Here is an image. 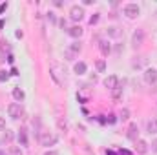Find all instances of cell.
Returning a JSON list of instances; mask_svg holds the SVG:
<instances>
[{
	"label": "cell",
	"mask_w": 157,
	"mask_h": 155,
	"mask_svg": "<svg viewBox=\"0 0 157 155\" xmlns=\"http://www.w3.org/2000/svg\"><path fill=\"white\" fill-rule=\"evenodd\" d=\"M122 13L126 15V18H137L139 15H141V7L137 6V4H126L124 7H122Z\"/></svg>",
	"instance_id": "6da1fadb"
},
{
	"label": "cell",
	"mask_w": 157,
	"mask_h": 155,
	"mask_svg": "<svg viewBox=\"0 0 157 155\" xmlns=\"http://www.w3.org/2000/svg\"><path fill=\"white\" fill-rule=\"evenodd\" d=\"M80 49H82V46H80V42H78V40H75L73 44H70V47H68V49H66V53H64L66 60H73L78 53H80Z\"/></svg>",
	"instance_id": "7a4b0ae2"
},
{
	"label": "cell",
	"mask_w": 157,
	"mask_h": 155,
	"mask_svg": "<svg viewBox=\"0 0 157 155\" xmlns=\"http://www.w3.org/2000/svg\"><path fill=\"white\" fill-rule=\"evenodd\" d=\"M7 113H9V117H11L13 120H18V119L22 117V113H24V110H22V106H20L18 102H11V104L7 106Z\"/></svg>",
	"instance_id": "3957f363"
},
{
	"label": "cell",
	"mask_w": 157,
	"mask_h": 155,
	"mask_svg": "<svg viewBox=\"0 0 157 155\" xmlns=\"http://www.w3.org/2000/svg\"><path fill=\"white\" fill-rule=\"evenodd\" d=\"M57 142H59V137L53 135V133H49V131H46V133L40 135V144L42 146H48L49 148V146H55Z\"/></svg>",
	"instance_id": "277c9868"
},
{
	"label": "cell",
	"mask_w": 157,
	"mask_h": 155,
	"mask_svg": "<svg viewBox=\"0 0 157 155\" xmlns=\"http://www.w3.org/2000/svg\"><path fill=\"white\" fill-rule=\"evenodd\" d=\"M143 42H144V31L143 29H135L133 35H132V47L137 49V47L143 46Z\"/></svg>",
	"instance_id": "5b68a950"
},
{
	"label": "cell",
	"mask_w": 157,
	"mask_h": 155,
	"mask_svg": "<svg viewBox=\"0 0 157 155\" xmlns=\"http://www.w3.org/2000/svg\"><path fill=\"white\" fill-rule=\"evenodd\" d=\"M70 18H71L73 22H80V20L84 18V7H82V6H71V9H70Z\"/></svg>",
	"instance_id": "8992f818"
},
{
	"label": "cell",
	"mask_w": 157,
	"mask_h": 155,
	"mask_svg": "<svg viewBox=\"0 0 157 155\" xmlns=\"http://www.w3.org/2000/svg\"><path fill=\"white\" fill-rule=\"evenodd\" d=\"M144 82L146 84H155L157 82V70L155 68H146L144 70Z\"/></svg>",
	"instance_id": "52a82bcc"
},
{
	"label": "cell",
	"mask_w": 157,
	"mask_h": 155,
	"mask_svg": "<svg viewBox=\"0 0 157 155\" xmlns=\"http://www.w3.org/2000/svg\"><path fill=\"white\" fill-rule=\"evenodd\" d=\"M126 137H128L130 141H137V137H139V126H137V122H132V124L128 126Z\"/></svg>",
	"instance_id": "ba28073f"
},
{
	"label": "cell",
	"mask_w": 157,
	"mask_h": 155,
	"mask_svg": "<svg viewBox=\"0 0 157 155\" xmlns=\"http://www.w3.org/2000/svg\"><path fill=\"white\" fill-rule=\"evenodd\" d=\"M102 84H104V86H106L110 91H112V89H115V88L119 86V78H117V75H108V77L102 80Z\"/></svg>",
	"instance_id": "9c48e42d"
},
{
	"label": "cell",
	"mask_w": 157,
	"mask_h": 155,
	"mask_svg": "<svg viewBox=\"0 0 157 155\" xmlns=\"http://www.w3.org/2000/svg\"><path fill=\"white\" fill-rule=\"evenodd\" d=\"M135 152L139 155L148 153V142H146L144 139H137V141H135Z\"/></svg>",
	"instance_id": "30bf717a"
},
{
	"label": "cell",
	"mask_w": 157,
	"mask_h": 155,
	"mask_svg": "<svg viewBox=\"0 0 157 155\" xmlns=\"http://www.w3.org/2000/svg\"><path fill=\"white\" fill-rule=\"evenodd\" d=\"M11 95H13L15 102H18V104H20V102H22V100L26 99V93H24V89H22V88H18V86H17V88H13Z\"/></svg>",
	"instance_id": "8fae6325"
},
{
	"label": "cell",
	"mask_w": 157,
	"mask_h": 155,
	"mask_svg": "<svg viewBox=\"0 0 157 155\" xmlns=\"http://www.w3.org/2000/svg\"><path fill=\"white\" fill-rule=\"evenodd\" d=\"M71 39H80L82 37V33H84V29L80 28V26H71V28H68V31H66Z\"/></svg>",
	"instance_id": "7c38bea8"
},
{
	"label": "cell",
	"mask_w": 157,
	"mask_h": 155,
	"mask_svg": "<svg viewBox=\"0 0 157 155\" xmlns=\"http://www.w3.org/2000/svg\"><path fill=\"white\" fill-rule=\"evenodd\" d=\"M99 51H101L104 57H108V55L112 53V44H110L108 40H101V42H99Z\"/></svg>",
	"instance_id": "4fadbf2b"
},
{
	"label": "cell",
	"mask_w": 157,
	"mask_h": 155,
	"mask_svg": "<svg viewBox=\"0 0 157 155\" xmlns=\"http://www.w3.org/2000/svg\"><path fill=\"white\" fill-rule=\"evenodd\" d=\"M17 141H18L20 146H28V130L26 128H20V131L17 135Z\"/></svg>",
	"instance_id": "5bb4252c"
},
{
	"label": "cell",
	"mask_w": 157,
	"mask_h": 155,
	"mask_svg": "<svg viewBox=\"0 0 157 155\" xmlns=\"http://www.w3.org/2000/svg\"><path fill=\"white\" fill-rule=\"evenodd\" d=\"M73 71H75L77 75H84V73L88 71V66H86V62H82V60L75 62V66H73Z\"/></svg>",
	"instance_id": "9a60e30c"
},
{
	"label": "cell",
	"mask_w": 157,
	"mask_h": 155,
	"mask_svg": "<svg viewBox=\"0 0 157 155\" xmlns=\"http://www.w3.org/2000/svg\"><path fill=\"white\" fill-rule=\"evenodd\" d=\"M148 133H150V135H155L157 133V117H154V119L148 122Z\"/></svg>",
	"instance_id": "2e32d148"
},
{
	"label": "cell",
	"mask_w": 157,
	"mask_h": 155,
	"mask_svg": "<svg viewBox=\"0 0 157 155\" xmlns=\"http://www.w3.org/2000/svg\"><path fill=\"white\" fill-rule=\"evenodd\" d=\"M106 33H108V37H112V39H119V37H121V31H119V28H115V26L108 28Z\"/></svg>",
	"instance_id": "e0dca14e"
},
{
	"label": "cell",
	"mask_w": 157,
	"mask_h": 155,
	"mask_svg": "<svg viewBox=\"0 0 157 155\" xmlns=\"http://www.w3.org/2000/svg\"><path fill=\"white\" fill-rule=\"evenodd\" d=\"M112 97H113V100H121V97H122V88L117 86L115 89H112Z\"/></svg>",
	"instance_id": "ac0fdd59"
},
{
	"label": "cell",
	"mask_w": 157,
	"mask_h": 155,
	"mask_svg": "<svg viewBox=\"0 0 157 155\" xmlns=\"http://www.w3.org/2000/svg\"><path fill=\"white\" fill-rule=\"evenodd\" d=\"M95 68H97L99 73H104V71H106V62H104V60H97V62H95Z\"/></svg>",
	"instance_id": "d6986e66"
},
{
	"label": "cell",
	"mask_w": 157,
	"mask_h": 155,
	"mask_svg": "<svg viewBox=\"0 0 157 155\" xmlns=\"http://www.w3.org/2000/svg\"><path fill=\"white\" fill-rule=\"evenodd\" d=\"M119 119H121V120H128V119H130V110H128V108H122L121 113H119Z\"/></svg>",
	"instance_id": "ffe728a7"
},
{
	"label": "cell",
	"mask_w": 157,
	"mask_h": 155,
	"mask_svg": "<svg viewBox=\"0 0 157 155\" xmlns=\"http://www.w3.org/2000/svg\"><path fill=\"white\" fill-rule=\"evenodd\" d=\"M99 20H101V13H95V15H91V17H90V26H95V24H99Z\"/></svg>",
	"instance_id": "44dd1931"
},
{
	"label": "cell",
	"mask_w": 157,
	"mask_h": 155,
	"mask_svg": "<svg viewBox=\"0 0 157 155\" xmlns=\"http://www.w3.org/2000/svg\"><path fill=\"white\" fill-rule=\"evenodd\" d=\"M7 80H9V71L0 70V82H7Z\"/></svg>",
	"instance_id": "7402d4cb"
},
{
	"label": "cell",
	"mask_w": 157,
	"mask_h": 155,
	"mask_svg": "<svg viewBox=\"0 0 157 155\" xmlns=\"http://www.w3.org/2000/svg\"><path fill=\"white\" fill-rule=\"evenodd\" d=\"M13 141V131L11 130H6V133H4V142H11Z\"/></svg>",
	"instance_id": "603a6c76"
},
{
	"label": "cell",
	"mask_w": 157,
	"mask_h": 155,
	"mask_svg": "<svg viewBox=\"0 0 157 155\" xmlns=\"http://www.w3.org/2000/svg\"><path fill=\"white\" fill-rule=\"evenodd\" d=\"M9 155H24V152H22L18 146H11V150H9Z\"/></svg>",
	"instance_id": "cb8c5ba5"
},
{
	"label": "cell",
	"mask_w": 157,
	"mask_h": 155,
	"mask_svg": "<svg viewBox=\"0 0 157 155\" xmlns=\"http://www.w3.org/2000/svg\"><path fill=\"white\" fill-rule=\"evenodd\" d=\"M106 122H108V124H115V122H117V117L113 115V113H110V115L106 117Z\"/></svg>",
	"instance_id": "d4e9b609"
},
{
	"label": "cell",
	"mask_w": 157,
	"mask_h": 155,
	"mask_svg": "<svg viewBox=\"0 0 157 155\" xmlns=\"http://www.w3.org/2000/svg\"><path fill=\"white\" fill-rule=\"evenodd\" d=\"M48 18H49V20H51V22H53V24H57V22H59V20H57V17H55V13H53V11H49V13H48Z\"/></svg>",
	"instance_id": "484cf974"
},
{
	"label": "cell",
	"mask_w": 157,
	"mask_h": 155,
	"mask_svg": "<svg viewBox=\"0 0 157 155\" xmlns=\"http://www.w3.org/2000/svg\"><path fill=\"white\" fill-rule=\"evenodd\" d=\"M143 64H144V59L141 57V60H135V62H133V68H137V70H139V68H143Z\"/></svg>",
	"instance_id": "4316f807"
},
{
	"label": "cell",
	"mask_w": 157,
	"mask_h": 155,
	"mask_svg": "<svg viewBox=\"0 0 157 155\" xmlns=\"http://www.w3.org/2000/svg\"><path fill=\"white\" fill-rule=\"evenodd\" d=\"M7 7H9V4H7V2H2V4H0V15H2V13H6V11H7Z\"/></svg>",
	"instance_id": "83f0119b"
},
{
	"label": "cell",
	"mask_w": 157,
	"mask_h": 155,
	"mask_svg": "<svg viewBox=\"0 0 157 155\" xmlns=\"http://www.w3.org/2000/svg\"><path fill=\"white\" fill-rule=\"evenodd\" d=\"M59 26H60L62 29H66V31H68V22H66L64 18H60V20H59Z\"/></svg>",
	"instance_id": "f1b7e54d"
},
{
	"label": "cell",
	"mask_w": 157,
	"mask_h": 155,
	"mask_svg": "<svg viewBox=\"0 0 157 155\" xmlns=\"http://www.w3.org/2000/svg\"><path fill=\"white\" fill-rule=\"evenodd\" d=\"M4 130H6V119L0 117V131H4Z\"/></svg>",
	"instance_id": "f546056e"
},
{
	"label": "cell",
	"mask_w": 157,
	"mask_h": 155,
	"mask_svg": "<svg viewBox=\"0 0 157 155\" xmlns=\"http://www.w3.org/2000/svg\"><path fill=\"white\" fill-rule=\"evenodd\" d=\"M59 128H60V130H64V131L68 130V126H66V122H62V120H59Z\"/></svg>",
	"instance_id": "4dcf8cb0"
},
{
	"label": "cell",
	"mask_w": 157,
	"mask_h": 155,
	"mask_svg": "<svg viewBox=\"0 0 157 155\" xmlns=\"http://www.w3.org/2000/svg\"><path fill=\"white\" fill-rule=\"evenodd\" d=\"M15 37H17V39H22V37H24V33H22L20 29H17V31H15Z\"/></svg>",
	"instance_id": "1f68e13d"
},
{
	"label": "cell",
	"mask_w": 157,
	"mask_h": 155,
	"mask_svg": "<svg viewBox=\"0 0 157 155\" xmlns=\"http://www.w3.org/2000/svg\"><path fill=\"white\" fill-rule=\"evenodd\" d=\"M95 0H82V6H91Z\"/></svg>",
	"instance_id": "d6a6232c"
},
{
	"label": "cell",
	"mask_w": 157,
	"mask_h": 155,
	"mask_svg": "<svg viewBox=\"0 0 157 155\" xmlns=\"http://www.w3.org/2000/svg\"><path fill=\"white\" fill-rule=\"evenodd\" d=\"M7 62H9V64H13V62H15V57H13V55H11V53H9V55H7Z\"/></svg>",
	"instance_id": "836d02e7"
},
{
	"label": "cell",
	"mask_w": 157,
	"mask_h": 155,
	"mask_svg": "<svg viewBox=\"0 0 157 155\" xmlns=\"http://www.w3.org/2000/svg\"><path fill=\"white\" fill-rule=\"evenodd\" d=\"M9 75H13V77H17V75H18V71H17V68H11V71H9Z\"/></svg>",
	"instance_id": "e575fe53"
},
{
	"label": "cell",
	"mask_w": 157,
	"mask_h": 155,
	"mask_svg": "<svg viewBox=\"0 0 157 155\" xmlns=\"http://www.w3.org/2000/svg\"><path fill=\"white\" fill-rule=\"evenodd\" d=\"M44 155H59L55 150H48V152H44Z\"/></svg>",
	"instance_id": "d590c367"
},
{
	"label": "cell",
	"mask_w": 157,
	"mask_h": 155,
	"mask_svg": "<svg viewBox=\"0 0 157 155\" xmlns=\"http://www.w3.org/2000/svg\"><path fill=\"white\" fill-rule=\"evenodd\" d=\"M152 152H157V141L152 142Z\"/></svg>",
	"instance_id": "8d00e7d4"
},
{
	"label": "cell",
	"mask_w": 157,
	"mask_h": 155,
	"mask_svg": "<svg viewBox=\"0 0 157 155\" xmlns=\"http://www.w3.org/2000/svg\"><path fill=\"white\" fill-rule=\"evenodd\" d=\"M119 153H121V155H132V153H130V152H128V150H121Z\"/></svg>",
	"instance_id": "74e56055"
},
{
	"label": "cell",
	"mask_w": 157,
	"mask_h": 155,
	"mask_svg": "<svg viewBox=\"0 0 157 155\" xmlns=\"http://www.w3.org/2000/svg\"><path fill=\"white\" fill-rule=\"evenodd\" d=\"M2 28H4V20H0V29H2Z\"/></svg>",
	"instance_id": "f35d334b"
},
{
	"label": "cell",
	"mask_w": 157,
	"mask_h": 155,
	"mask_svg": "<svg viewBox=\"0 0 157 155\" xmlns=\"http://www.w3.org/2000/svg\"><path fill=\"white\" fill-rule=\"evenodd\" d=\"M0 155H7V153H6V152H4V150H0Z\"/></svg>",
	"instance_id": "ab89813d"
}]
</instances>
